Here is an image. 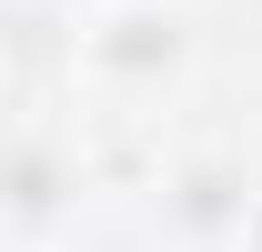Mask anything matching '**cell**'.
<instances>
[{
	"label": "cell",
	"mask_w": 262,
	"mask_h": 252,
	"mask_svg": "<svg viewBox=\"0 0 262 252\" xmlns=\"http://www.w3.org/2000/svg\"><path fill=\"white\" fill-rule=\"evenodd\" d=\"M182 51H192V31H182L171 0H121V10L81 40V61H91L101 81H162V71H182Z\"/></svg>",
	"instance_id": "1"
},
{
	"label": "cell",
	"mask_w": 262,
	"mask_h": 252,
	"mask_svg": "<svg viewBox=\"0 0 262 252\" xmlns=\"http://www.w3.org/2000/svg\"><path fill=\"white\" fill-rule=\"evenodd\" d=\"M252 202H262V192L242 182V161H192V172L171 182V222H182L192 242H242Z\"/></svg>",
	"instance_id": "2"
}]
</instances>
